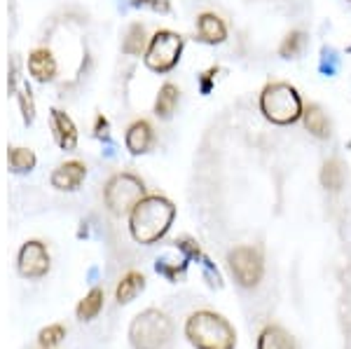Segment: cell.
<instances>
[{"label": "cell", "mask_w": 351, "mask_h": 349, "mask_svg": "<svg viewBox=\"0 0 351 349\" xmlns=\"http://www.w3.org/2000/svg\"><path fill=\"white\" fill-rule=\"evenodd\" d=\"M258 108L263 117L276 127H288L302 120V97L291 82H267L260 92Z\"/></svg>", "instance_id": "3957f363"}, {"label": "cell", "mask_w": 351, "mask_h": 349, "mask_svg": "<svg viewBox=\"0 0 351 349\" xmlns=\"http://www.w3.org/2000/svg\"><path fill=\"white\" fill-rule=\"evenodd\" d=\"M8 162L14 173H26L36 167V155H33V150H28V148H10Z\"/></svg>", "instance_id": "603a6c76"}, {"label": "cell", "mask_w": 351, "mask_h": 349, "mask_svg": "<svg viewBox=\"0 0 351 349\" xmlns=\"http://www.w3.org/2000/svg\"><path fill=\"white\" fill-rule=\"evenodd\" d=\"M176 218V206L162 195H145L129 213V232L143 246L157 244L169 232Z\"/></svg>", "instance_id": "6da1fadb"}, {"label": "cell", "mask_w": 351, "mask_h": 349, "mask_svg": "<svg viewBox=\"0 0 351 349\" xmlns=\"http://www.w3.org/2000/svg\"><path fill=\"white\" fill-rule=\"evenodd\" d=\"M148 33H145L143 24H132L122 40V52L124 54H132V56H143L145 49H148Z\"/></svg>", "instance_id": "d6986e66"}, {"label": "cell", "mask_w": 351, "mask_h": 349, "mask_svg": "<svg viewBox=\"0 0 351 349\" xmlns=\"http://www.w3.org/2000/svg\"><path fill=\"white\" fill-rule=\"evenodd\" d=\"M94 134L96 139H104V141H110V134H108V120L104 115L96 117V127H94Z\"/></svg>", "instance_id": "83f0119b"}, {"label": "cell", "mask_w": 351, "mask_h": 349, "mask_svg": "<svg viewBox=\"0 0 351 349\" xmlns=\"http://www.w3.org/2000/svg\"><path fill=\"white\" fill-rule=\"evenodd\" d=\"M173 335V322L160 309L150 307L136 314L129 326V342L134 349H162Z\"/></svg>", "instance_id": "277c9868"}, {"label": "cell", "mask_w": 351, "mask_h": 349, "mask_svg": "<svg viewBox=\"0 0 351 349\" xmlns=\"http://www.w3.org/2000/svg\"><path fill=\"white\" fill-rule=\"evenodd\" d=\"M84 176H87V167L82 165V162H66V165L56 167L54 173H52V185L56 190H61V193H73V190H77L84 181Z\"/></svg>", "instance_id": "9c48e42d"}, {"label": "cell", "mask_w": 351, "mask_h": 349, "mask_svg": "<svg viewBox=\"0 0 351 349\" xmlns=\"http://www.w3.org/2000/svg\"><path fill=\"white\" fill-rule=\"evenodd\" d=\"M66 337V328L61 324H52L47 326V328H43L40 333H38V342H40V347H56L61 340Z\"/></svg>", "instance_id": "d4e9b609"}, {"label": "cell", "mask_w": 351, "mask_h": 349, "mask_svg": "<svg viewBox=\"0 0 351 349\" xmlns=\"http://www.w3.org/2000/svg\"><path fill=\"white\" fill-rule=\"evenodd\" d=\"M258 349H295V342L281 326H267L258 335Z\"/></svg>", "instance_id": "2e32d148"}, {"label": "cell", "mask_w": 351, "mask_h": 349, "mask_svg": "<svg viewBox=\"0 0 351 349\" xmlns=\"http://www.w3.org/2000/svg\"><path fill=\"white\" fill-rule=\"evenodd\" d=\"M185 337L195 349H234L237 330L225 317L211 309H199L185 322Z\"/></svg>", "instance_id": "7a4b0ae2"}, {"label": "cell", "mask_w": 351, "mask_h": 349, "mask_svg": "<svg viewBox=\"0 0 351 349\" xmlns=\"http://www.w3.org/2000/svg\"><path fill=\"white\" fill-rule=\"evenodd\" d=\"M302 122H304V129H307L314 139H319V141L330 139V120H328V115L321 106H316V104L304 106Z\"/></svg>", "instance_id": "5bb4252c"}, {"label": "cell", "mask_w": 351, "mask_h": 349, "mask_svg": "<svg viewBox=\"0 0 351 349\" xmlns=\"http://www.w3.org/2000/svg\"><path fill=\"white\" fill-rule=\"evenodd\" d=\"M155 143V132L148 120H136L124 134V145L132 155H145Z\"/></svg>", "instance_id": "8fae6325"}, {"label": "cell", "mask_w": 351, "mask_h": 349, "mask_svg": "<svg viewBox=\"0 0 351 349\" xmlns=\"http://www.w3.org/2000/svg\"><path fill=\"white\" fill-rule=\"evenodd\" d=\"M178 99H180V92L173 82H164L160 87V94L155 99V115L160 120H169V117L176 112V106H178Z\"/></svg>", "instance_id": "e0dca14e"}, {"label": "cell", "mask_w": 351, "mask_h": 349, "mask_svg": "<svg viewBox=\"0 0 351 349\" xmlns=\"http://www.w3.org/2000/svg\"><path fill=\"white\" fill-rule=\"evenodd\" d=\"M49 122H52V134H54L56 145L64 148V150H75L77 129H75V125H73L71 117H68L64 110L52 108V112H49Z\"/></svg>", "instance_id": "4fadbf2b"}, {"label": "cell", "mask_w": 351, "mask_h": 349, "mask_svg": "<svg viewBox=\"0 0 351 349\" xmlns=\"http://www.w3.org/2000/svg\"><path fill=\"white\" fill-rule=\"evenodd\" d=\"M19 106H21V115H24V122L31 125L33 117H36V104H33V92L28 84L19 89Z\"/></svg>", "instance_id": "484cf974"}, {"label": "cell", "mask_w": 351, "mask_h": 349, "mask_svg": "<svg viewBox=\"0 0 351 349\" xmlns=\"http://www.w3.org/2000/svg\"><path fill=\"white\" fill-rule=\"evenodd\" d=\"M19 274L26 279H40L49 272V253L43 241H26L16 258Z\"/></svg>", "instance_id": "ba28073f"}, {"label": "cell", "mask_w": 351, "mask_h": 349, "mask_svg": "<svg viewBox=\"0 0 351 349\" xmlns=\"http://www.w3.org/2000/svg\"><path fill=\"white\" fill-rule=\"evenodd\" d=\"M216 73H218V69H216V66H213V69L204 71L202 75H199V89H202V94H211V89H213V80H216Z\"/></svg>", "instance_id": "4316f807"}, {"label": "cell", "mask_w": 351, "mask_h": 349, "mask_svg": "<svg viewBox=\"0 0 351 349\" xmlns=\"http://www.w3.org/2000/svg\"><path fill=\"white\" fill-rule=\"evenodd\" d=\"M145 197V185L138 176L129 171L115 173L104 190V200L106 206L112 216H127L132 213V209Z\"/></svg>", "instance_id": "5b68a950"}, {"label": "cell", "mask_w": 351, "mask_h": 349, "mask_svg": "<svg viewBox=\"0 0 351 349\" xmlns=\"http://www.w3.org/2000/svg\"><path fill=\"white\" fill-rule=\"evenodd\" d=\"M339 66H342V56L335 47H324L319 56V71L324 73L326 77H332L339 73Z\"/></svg>", "instance_id": "cb8c5ba5"}, {"label": "cell", "mask_w": 351, "mask_h": 349, "mask_svg": "<svg viewBox=\"0 0 351 349\" xmlns=\"http://www.w3.org/2000/svg\"><path fill=\"white\" fill-rule=\"evenodd\" d=\"M28 73L36 77L38 82H49L56 75V61L49 49H36L28 56Z\"/></svg>", "instance_id": "9a60e30c"}, {"label": "cell", "mask_w": 351, "mask_h": 349, "mask_svg": "<svg viewBox=\"0 0 351 349\" xmlns=\"http://www.w3.org/2000/svg\"><path fill=\"white\" fill-rule=\"evenodd\" d=\"M347 52H351V45H347Z\"/></svg>", "instance_id": "f1b7e54d"}, {"label": "cell", "mask_w": 351, "mask_h": 349, "mask_svg": "<svg viewBox=\"0 0 351 349\" xmlns=\"http://www.w3.org/2000/svg\"><path fill=\"white\" fill-rule=\"evenodd\" d=\"M183 47H185L183 36L162 28V31H157L155 36L150 38L148 49H145V54H143V61L152 73H160L162 75V73H169L178 66Z\"/></svg>", "instance_id": "8992f818"}, {"label": "cell", "mask_w": 351, "mask_h": 349, "mask_svg": "<svg viewBox=\"0 0 351 349\" xmlns=\"http://www.w3.org/2000/svg\"><path fill=\"white\" fill-rule=\"evenodd\" d=\"M304 47H307V33L295 28V31L286 33V38L281 40L279 56L281 59H298V56L304 52Z\"/></svg>", "instance_id": "44dd1931"}, {"label": "cell", "mask_w": 351, "mask_h": 349, "mask_svg": "<svg viewBox=\"0 0 351 349\" xmlns=\"http://www.w3.org/2000/svg\"><path fill=\"white\" fill-rule=\"evenodd\" d=\"M143 289H145V277H143V274H141V272H129V274H124L122 281L117 284L115 298H117V302H120V305H127V302H132Z\"/></svg>", "instance_id": "ffe728a7"}, {"label": "cell", "mask_w": 351, "mask_h": 349, "mask_svg": "<svg viewBox=\"0 0 351 349\" xmlns=\"http://www.w3.org/2000/svg\"><path fill=\"white\" fill-rule=\"evenodd\" d=\"M101 307H104V291H101V289H92L80 300V305H77L75 314H77V319H80V322H92L94 317H99Z\"/></svg>", "instance_id": "7402d4cb"}, {"label": "cell", "mask_w": 351, "mask_h": 349, "mask_svg": "<svg viewBox=\"0 0 351 349\" xmlns=\"http://www.w3.org/2000/svg\"><path fill=\"white\" fill-rule=\"evenodd\" d=\"M197 38L206 45H223L228 40V24L216 12H204L197 16Z\"/></svg>", "instance_id": "7c38bea8"}, {"label": "cell", "mask_w": 351, "mask_h": 349, "mask_svg": "<svg viewBox=\"0 0 351 349\" xmlns=\"http://www.w3.org/2000/svg\"><path fill=\"white\" fill-rule=\"evenodd\" d=\"M228 265L234 281L243 289H256L263 281L265 274V261L258 249L253 246H234L228 253Z\"/></svg>", "instance_id": "52a82bcc"}, {"label": "cell", "mask_w": 351, "mask_h": 349, "mask_svg": "<svg viewBox=\"0 0 351 349\" xmlns=\"http://www.w3.org/2000/svg\"><path fill=\"white\" fill-rule=\"evenodd\" d=\"M188 261H190V256L173 241V249H169L167 253H162V256L157 258L155 269L169 281H178V277H183L185 269H188Z\"/></svg>", "instance_id": "30bf717a"}, {"label": "cell", "mask_w": 351, "mask_h": 349, "mask_svg": "<svg viewBox=\"0 0 351 349\" xmlns=\"http://www.w3.org/2000/svg\"><path fill=\"white\" fill-rule=\"evenodd\" d=\"M344 176L347 173H344V165L339 157H330L321 167V185L330 193H339L344 188Z\"/></svg>", "instance_id": "ac0fdd59"}]
</instances>
